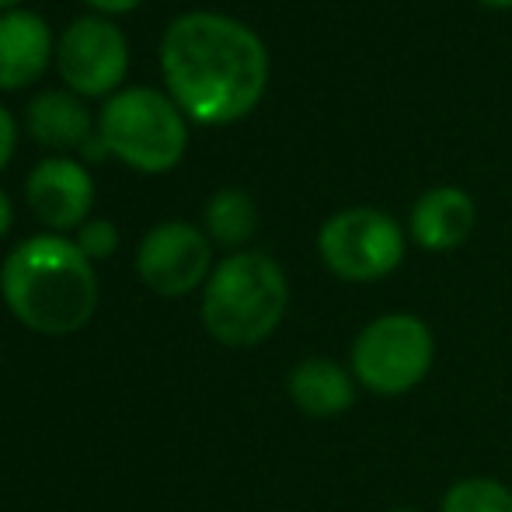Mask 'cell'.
I'll return each instance as SVG.
<instances>
[{"instance_id": "cell-1", "label": "cell", "mask_w": 512, "mask_h": 512, "mask_svg": "<svg viewBox=\"0 0 512 512\" xmlns=\"http://www.w3.org/2000/svg\"><path fill=\"white\" fill-rule=\"evenodd\" d=\"M161 70L185 115L223 126L244 119L262 102L269 53L244 21L216 11H189L164 28Z\"/></svg>"}, {"instance_id": "cell-2", "label": "cell", "mask_w": 512, "mask_h": 512, "mask_svg": "<svg viewBox=\"0 0 512 512\" xmlns=\"http://www.w3.org/2000/svg\"><path fill=\"white\" fill-rule=\"evenodd\" d=\"M0 293L21 324L42 335L84 328L98 307V276L91 258L60 234L21 241L0 269Z\"/></svg>"}, {"instance_id": "cell-3", "label": "cell", "mask_w": 512, "mask_h": 512, "mask_svg": "<svg viewBox=\"0 0 512 512\" xmlns=\"http://www.w3.org/2000/svg\"><path fill=\"white\" fill-rule=\"evenodd\" d=\"M290 304L286 276L262 251H237L223 258L206 279L203 324L230 349L258 345L279 328Z\"/></svg>"}, {"instance_id": "cell-4", "label": "cell", "mask_w": 512, "mask_h": 512, "mask_svg": "<svg viewBox=\"0 0 512 512\" xmlns=\"http://www.w3.org/2000/svg\"><path fill=\"white\" fill-rule=\"evenodd\" d=\"M98 136L108 154L147 175L171 171L189 150L185 112L154 88H126L108 98L98 115Z\"/></svg>"}, {"instance_id": "cell-5", "label": "cell", "mask_w": 512, "mask_h": 512, "mask_svg": "<svg viewBox=\"0 0 512 512\" xmlns=\"http://www.w3.org/2000/svg\"><path fill=\"white\" fill-rule=\"evenodd\" d=\"M436 359V342L422 317L384 314L370 321L352 342V373L380 398L408 394L425 380Z\"/></svg>"}, {"instance_id": "cell-6", "label": "cell", "mask_w": 512, "mask_h": 512, "mask_svg": "<svg viewBox=\"0 0 512 512\" xmlns=\"http://www.w3.org/2000/svg\"><path fill=\"white\" fill-rule=\"evenodd\" d=\"M317 251L338 279L373 283L391 276L405 258V234L384 209L356 206L328 216L317 234Z\"/></svg>"}, {"instance_id": "cell-7", "label": "cell", "mask_w": 512, "mask_h": 512, "mask_svg": "<svg viewBox=\"0 0 512 512\" xmlns=\"http://www.w3.org/2000/svg\"><path fill=\"white\" fill-rule=\"evenodd\" d=\"M60 77L77 95H108L122 84L129 70V42L119 25L105 18H77L67 25L60 46H56Z\"/></svg>"}, {"instance_id": "cell-8", "label": "cell", "mask_w": 512, "mask_h": 512, "mask_svg": "<svg viewBox=\"0 0 512 512\" xmlns=\"http://www.w3.org/2000/svg\"><path fill=\"white\" fill-rule=\"evenodd\" d=\"M213 265V248L206 234L192 223H161L140 244L136 269L140 279L161 297H185L196 290L203 279H209Z\"/></svg>"}, {"instance_id": "cell-9", "label": "cell", "mask_w": 512, "mask_h": 512, "mask_svg": "<svg viewBox=\"0 0 512 512\" xmlns=\"http://www.w3.org/2000/svg\"><path fill=\"white\" fill-rule=\"evenodd\" d=\"M91 203H95V182L74 157H49L35 164L28 175V206L46 227H84Z\"/></svg>"}, {"instance_id": "cell-10", "label": "cell", "mask_w": 512, "mask_h": 512, "mask_svg": "<svg viewBox=\"0 0 512 512\" xmlns=\"http://www.w3.org/2000/svg\"><path fill=\"white\" fill-rule=\"evenodd\" d=\"M53 56L49 21L25 7L0 14V88L18 91L42 77Z\"/></svg>"}, {"instance_id": "cell-11", "label": "cell", "mask_w": 512, "mask_h": 512, "mask_svg": "<svg viewBox=\"0 0 512 512\" xmlns=\"http://www.w3.org/2000/svg\"><path fill=\"white\" fill-rule=\"evenodd\" d=\"M478 223V206L464 189L439 185L429 189L411 209V237L425 251H453L471 237Z\"/></svg>"}, {"instance_id": "cell-12", "label": "cell", "mask_w": 512, "mask_h": 512, "mask_svg": "<svg viewBox=\"0 0 512 512\" xmlns=\"http://www.w3.org/2000/svg\"><path fill=\"white\" fill-rule=\"evenodd\" d=\"M290 398L310 418H335L352 408L356 384L335 359H304L290 373Z\"/></svg>"}, {"instance_id": "cell-13", "label": "cell", "mask_w": 512, "mask_h": 512, "mask_svg": "<svg viewBox=\"0 0 512 512\" xmlns=\"http://www.w3.org/2000/svg\"><path fill=\"white\" fill-rule=\"evenodd\" d=\"M28 133L42 147L70 150L91 140V112L70 91H42L28 105Z\"/></svg>"}, {"instance_id": "cell-14", "label": "cell", "mask_w": 512, "mask_h": 512, "mask_svg": "<svg viewBox=\"0 0 512 512\" xmlns=\"http://www.w3.org/2000/svg\"><path fill=\"white\" fill-rule=\"evenodd\" d=\"M206 230L223 248H237V244L251 241L258 230V209L251 203L248 192L241 189L216 192L206 203Z\"/></svg>"}, {"instance_id": "cell-15", "label": "cell", "mask_w": 512, "mask_h": 512, "mask_svg": "<svg viewBox=\"0 0 512 512\" xmlns=\"http://www.w3.org/2000/svg\"><path fill=\"white\" fill-rule=\"evenodd\" d=\"M439 512H512V492L495 478H464L443 495Z\"/></svg>"}, {"instance_id": "cell-16", "label": "cell", "mask_w": 512, "mask_h": 512, "mask_svg": "<svg viewBox=\"0 0 512 512\" xmlns=\"http://www.w3.org/2000/svg\"><path fill=\"white\" fill-rule=\"evenodd\" d=\"M77 248H81L88 258H108V255H115V248H119V230H115V223H108V220H88L81 230H77Z\"/></svg>"}, {"instance_id": "cell-17", "label": "cell", "mask_w": 512, "mask_h": 512, "mask_svg": "<svg viewBox=\"0 0 512 512\" xmlns=\"http://www.w3.org/2000/svg\"><path fill=\"white\" fill-rule=\"evenodd\" d=\"M14 143H18V126H14V115L0 105V171L7 168V161H11Z\"/></svg>"}, {"instance_id": "cell-18", "label": "cell", "mask_w": 512, "mask_h": 512, "mask_svg": "<svg viewBox=\"0 0 512 512\" xmlns=\"http://www.w3.org/2000/svg\"><path fill=\"white\" fill-rule=\"evenodd\" d=\"M88 4L102 7V11H108V14H122V11H133L140 0H88Z\"/></svg>"}, {"instance_id": "cell-19", "label": "cell", "mask_w": 512, "mask_h": 512, "mask_svg": "<svg viewBox=\"0 0 512 512\" xmlns=\"http://www.w3.org/2000/svg\"><path fill=\"white\" fill-rule=\"evenodd\" d=\"M11 223H14V206H11V199H7V192L0 189V237L11 230Z\"/></svg>"}, {"instance_id": "cell-20", "label": "cell", "mask_w": 512, "mask_h": 512, "mask_svg": "<svg viewBox=\"0 0 512 512\" xmlns=\"http://www.w3.org/2000/svg\"><path fill=\"white\" fill-rule=\"evenodd\" d=\"M485 7H495V11H506V7H512V0H481Z\"/></svg>"}, {"instance_id": "cell-21", "label": "cell", "mask_w": 512, "mask_h": 512, "mask_svg": "<svg viewBox=\"0 0 512 512\" xmlns=\"http://www.w3.org/2000/svg\"><path fill=\"white\" fill-rule=\"evenodd\" d=\"M14 4H18V0H0V7H4V11H14Z\"/></svg>"}, {"instance_id": "cell-22", "label": "cell", "mask_w": 512, "mask_h": 512, "mask_svg": "<svg viewBox=\"0 0 512 512\" xmlns=\"http://www.w3.org/2000/svg\"><path fill=\"white\" fill-rule=\"evenodd\" d=\"M391 512H415V509H391Z\"/></svg>"}]
</instances>
